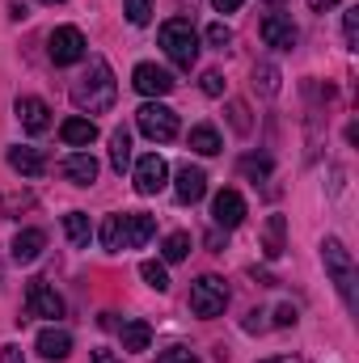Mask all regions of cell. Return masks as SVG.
<instances>
[{"mask_svg": "<svg viewBox=\"0 0 359 363\" xmlns=\"http://www.w3.org/2000/svg\"><path fill=\"white\" fill-rule=\"evenodd\" d=\"M43 245H47V233H43V228H21V233L13 237L9 254H13V262H17V267H30V262H38Z\"/></svg>", "mask_w": 359, "mask_h": 363, "instance_id": "cell-14", "label": "cell"}, {"mask_svg": "<svg viewBox=\"0 0 359 363\" xmlns=\"http://www.w3.org/2000/svg\"><path fill=\"white\" fill-rule=\"evenodd\" d=\"M275 325H283V330L296 325V308H292V304H279V308H275Z\"/></svg>", "mask_w": 359, "mask_h": 363, "instance_id": "cell-35", "label": "cell"}, {"mask_svg": "<svg viewBox=\"0 0 359 363\" xmlns=\"http://www.w3.org/2000/svg\"><path fill=\"white\" fill-rule=\"evenodd\" d=\"M343 34H347V47H355V34H359V9H347V17H343Z\"/></svg>", "mask_w": 359, "mask_h": 363, "instance_id": "cell-33", "label": "cell"}, {"mask_svg": "<svg viewBox=\"0 0 359 363\" xmlns=\"http://www.w3.org/2000/svg\"><path fill=\"white\" fill-rule=\"evenodd\" d=\"M131 85H136V93H144V97H165V93L174 89V72L170 68H157V64H136Z\"/></svg>", "mask_w": 359, "mask_h": 363, "instance_id": "cell-11", "label": "cell"}, {"mask_svg": "<svg viewBox=\"0 0 359 363\" xmlns=\"http://www.w3.org/2000/svg\"><path fill=\"white\" fill-rule=\"evenodd\" d=\"M38 355L51 359V363L68 359V355H72V334H68V330H55V325L43 330V334H38Z\"/></svg>", "mask_w": 359, "mask_h": 363, "instance_id": "cell-17", "label": "cell"}, {"mask_svg": "<svg viewBox=\"0 0 359 363\" xmlns=\"http://www.w3.org/2000/svg\"><path fill=\"white\" fill-rule=\"evenodd\" d=\"M174 194H178V203H199L207 194V174L199 165H182L174 178Z\"/></svg>", "mask_w": 359, "mask_h": 363, "instance_id": "cell-16", "label": "cell"}, {"mask_svg": "<svg viewBox=\"0 0 359 363\" xmlns=\"http://www.w3.org/2000/svg\"><path fill=\"white\" fill-rule=\"evenodd\" d=\"M85 51H89V43H85V34H81L77 26H55V30H51V38H47V55H51V64H55V68L81 64V60H85Z\"/></svg>", "mask_w": 359, "mask_h": 363, "instance_id": "cell-6", "label": "cell"}, {"mask_svg": "<svg viewBox=\"0 0 359 363\" xmlns=\"http://www.w3.org/2000/svg\"><path fill=\"white\" fill-rule=\"evenodd\" d=\"M228 110H233V127H237V131H250V118H245V106H241V101H233Z\"/></svg>", "mask_w": 359, "mask_h": 363, "instance_id": "cell-36", "label": "cell"}, {"mask_svg": "<svg viewBox=\"0 0 359 363\" xmlns=\"http://www.w3.org/2000/svg\"><path fill=\"white\" fill-rule=\"evenodd\" d=\"M153 233H157V220H153V216H144V211H127V216H110V220L101 224L97 237H101L106 254H123V250H140V245H148Z\"/></svg>", "mask_w": 359, "mask_h": 363, "instance_id": "cell-2", "label": "cell"}, {"mask_svg": "<svg viewBox=\"0 0 359 363\" xmlns=\"http://www.w3.org/2000/svg\"><path fill=\"white\" fill-rule=\"evenodd\" d=\"M207 245H211V250H224V245H228V233H224V237H220V233H211V237H207Z\"/></svg>", "mask_w": 359, "mask_h": 363, "instance_id": "cell-40", "label": "cell"}, {"mask_svg": "<svg viewBox=\"0 0 359 363\" xmlns=\"http://www.w3.org/2000/svg\"><path fill=\"white\" fill-rule=\"evenodd\" d=\"M118 338H123V351H148L153 347V325L148 321H123Z\"/></svg>", "mask_w": 359, "mask_h": 363, "instance_id": "cell-21", "label": "cell"}, {"mask_svg": "<svg viewBox=\"0 0 359 363\" xmlns=\"http://www.w3.org/2000/svg\"><path fill=\"white\" fill-rule=\"evenodd\" d=\"M118 97V85H114V72L106 60H93L89 68L72 81V106L81 114H106Z\"/></svg>", "mask_w": 359, "mask_h": 363, "instance_id": "cell-1", "label": "cell"}, {"mask_svg": "<svg viewBox=\"0 0 359 363\" xmlns=\"http://www.w3.org/2000/svg\"><path fill=\"white\" fill-rule=\"evenodd\" d=\"M43 4H64V0H43Z\"/></svg>", "mask_w": 359, "mask_h": 363, "instance_id": "cell-43", "label": "cell"}, {"mask_svg": "<svg viewBox=\"0 0 359 363\" xmlns=\"http://www.w3.org/2000/svg\"><path fill=\"white\" fill-rule=\"evenodd\" d=\"M136 123H140V131H144L153 144H170V140L178 135V114H174L170 106H161V101H144V106L136 110Z\"/></svg>", "mask_w": 359, "mask_h": 363, "instance_id": "cell-7", "label": "cell"}, {"mask_svg": "<svg viewBox=\"0 0 359 363\" xmlns=\"http://www.w3.org/2000/svg\"><path fill=\"white\" fill-rule=\"evenodd\" d=\"M140 274H144V283L153 287V291H170V271H165V262H140Z\"/></svg>", "mask_w": 359, "mask_h": 363, "instance_id": "cell-25", "label": "cell"}, {"mask_svg": "<svg viewBox=\"0 0 359 363\" xmlns=\"http://www.w3.org/2000/svg\"><path fill=\"white\" fill-rule=\"evenodd\" d=\"M165 182H170V165H165L161 152H148V157L136 161V190L140 194H161Z\"/></svg>", "mask_w": 359, "mask_h": 363, "instance_id": "cell-9", "label": "cell"}, {"mask_svg": "<svg viewBox=\"0 0 359 363\" xmlns=\"http://www.w3.org/2000/svg\"><path fill=\"white\" fill-rule=\"evenodd\" d=\"M17 118L30 135H43L51 127V106L43 97H17Z\"/></svg>", "mask_w": 359, "mask_h": 363, "instance_id": "cell-13", "label": "cell"}, {"mask_svg": "<svg viewBox=\"0 0 359 363\" xmlns=\"http://www.w3.org/2000/svg\"><path fill=\"white\" fill-rule=\"evenodd\" d=\"M263 363H300L296 355H275V359H263Z\"/></svg>", "mask_w": 359, "mask_h": 363, "instance_id": "cell-42", "label": "cell"}, {"mask_svg": "<svg viewBox=\"0 0 359 363\" xmlns=\"http://www.w3.org/2000/svg\"><path fill=\"white\" fill-rule=\"evenodd\" d=\"M207 43H211V47H220V51H224V47H228V43H233V30H228V26H224V21H216V26H207Z\"/></svg>", "mask_w": 359, "mask_h": 363, "instance_id": "cell-29", "label": "cell"}, {"mask_svg": "<svg viewBox=\"0 0 359 363\" xmlns=\"http://www.w3.org/2000/svg\"><path fill=\"white\" fill-rule=\"evenodd\" d=\"M211 220H216V228L233 233L237 224H245V199H241L237 190H220V194L211 199Z\"/></svg>", "mask_w": 359, "mask_h": 363, "instance_id": "cell-10", "label": "cell"}, {"mask_svg": "<svg viewBox=\"0 0 359 363\" xmlns=\"http://www.w3.org/2000/svg\"><path fill=\"white\" fill-rule=\"evenodd\" d=\"M241 174H245V178H267L270 174V157H245V161H241Z\"/></svg>", "mask_w": 359, "mask_h": 363, "instance_id": "cell-28", "label": "cell"}, {"mask_svg": "<svg viewBox=\"0 0 359 363\" xmlns=\"http://www.w3.org/2000/svg\"><path fill=\"white\" fill-rule=\"evenodd\" d=\"M228 304V283L220 274H199L190 283V313L194 317H220Z\"/></svg>", "mask_w": 359, "mask_h": 363, "instance_id": "cell-5", "label": "cell"}, {"mask_svg": "<svg viewBox=\"0 0 359 363\" xmlns=\"http://www.w3.org/2000/svg\"><path fill=\"white\" fill-rule=\"evenodd\" d=\"M60 174L72 182V186H93L97 174H101V165L93 161V152H72V157L60 161Z\"/></svg>", "mask_w": 359, "mask_h": 363, "instance_id": "cell-15", "label": "cell"}, {"mask_svg": "<svg viewBox=\"0 0 359 363\" xmlns=\"http://www.w3.org/2000/svg\"><path fill=\"white\" fill-rule=\"evenodd\" d=\"M270 4H279V0H270Z\"/></svg>", "mask_w": 359, "mask_h": 363, "instance_id": "cell-45", "label": "cell"}, {"mask_svg": "<svg viewBox=\"0 0 359 363\" xmlns=\"http://www.w3.org/2000/svg\"><path fill=\"white\" fill-rule=\"evenodd\" d=\"M64 233H68V241H72L77 250H85V245L93 241L89 216H85V211H68V216H64Z\"/></svg>", "mask_w": 359, "mask_h": 363, "instance_id": "cell-23", "label": "cell"}, {"mask_svg": "<svg viewBox=\"0 0 359 363\" xmlns=\"http://www.w3.org/2000/svg\"><path fill=\"white\" fill-rule=\"evenodd\" d=\"M161 47L178 68H194V60H199V34L186 17H170L161 26Z\"/></svg>", "mask_w": 359, "mask_h": 363, "instance_id": "cell-4", "label": "cell"}, {"mask_svg": "<svg viewBox=\"0 0 359 363\" xmlns=\"http://www.w3.org/2000/svg\"><path fill=\"white\" fill-rule=\"evenodd\" d=\"M93 363H123L114 351H93Z\"/></svg>", "mask_w": 359, "mask_h": 363, "instance_id": "cell-39", "label": "cell"}, {"mask_svg": "<svg viewBox=\"0 0 359 363\" xmlns=\"http://www.w3.org/2000/svg\"><path fill=\"white\" fill-rule=\"evenodd\" d=\"M263 43L275 47V51H292V47L300 43V30L292 26V17L270 13V17H263Z\"/></svg>", "mask_w": 359, "mask_h": 363, "instance_id": "cell-12", "label": "cell"}, {"mask_svg": "<svg viewBox=\"0 0 359 363\" xmlns=\"http://www.w3.org/2000/svg\"><path fill=\"white\" fill-rule=\"evenodd\" d=\"M110 165L123 174V169H131V135L118 127L114 135H110Z\"/></svg>", "mask_w": 359, "mask_h": 363, "instance_id": "cell-24", "label": "cell"}, {"mask_svg": "<svg viewBox=\"0 0 359 363\" xmlns=\"http://www.w3.org/2000/svg\"><path fill=\"white\" fill-rule=\"evenodd\" d=\"M0 363H26V355H21V347H0Z\"/></svg>", "mask_w": 359, "mask_h": 363, "instance_id": "cell-37", "label": "cell"}, {"mask_svg": "<svg viewBox=\"0 0 359 363\" xmlns=\"http://www.w3.org/2000/svg\"><path fill=\"white\" fill-rule=\"evenodd\" d=\"M241 4H245V0H211V9H216V13H237Z\"/></svg>", "mask_w": 359, "mask_h": 363, "instance_id": "cell-38", "label": "cell"}, {"mask_svg": "<svg viewBox=\"0 0 359 363\" xmlns=\"http://www.w3.org/2000/svg\"><path fill=\"white\" fill-rule=\"evenodd\" d=\"M190 148H194L199 157H216V152L224 148V140H220V131H216L211 123H199V127H190Z\"/></svg>", "mask_w": 359, "mask_h": 363, "instance_id": "cell-22", "label": "cell"}, {"mask_svg": "<svg viewBox=\"0 0 359 363\" xmlns=\"http://www.w3.org/2000/svg\"><path fill=\"white\" fill-rule=\"evenodd\" d=\"M161 254H165V262H182V258L190 254V233H170Z\"/></svg>", "mask_w": 359, "mask_h": 363, "instance_id": "cell-26", "label": "cell"}, {"mask_svg": "<svg viewBox=\"0 0 359 363\" xmlns=\"http://www.w3.org/2000/svg\"><path fill=\"white\" fill-rule=\"evenodd\" d=\"M123 13H127L131 26H148V21H153V0H127Z\"/></svg>", "mask_w": 359, "mask_h": 363, "instance_id": "cell-27", "label": "cell"}, {"mask_svg": "<svg viewBox=\"0 0 359 363\" xmlns=\"http://www.w3.org/2000/svg\"><path fill=\"white\" fill-rule=\"evenodd\" d=\"M0 283H4V267H0Z\"/></svg>", "mask_w": 359, "mask_h": 363, "instance_id": "cell-44", "label": "cell"}, {"mask_svg": "<svg viewBox=\"0 0 359 363\" xmlns=\"http://www.w3.org/2000/svg\"><path fill=\"white\" fill-rule=\"evenodd\" d=\"M60 140L68 144V148H89L93 140H97V127H93V118H64L60 123Z\"/></svg>", "mask_w": 359, "mask_h": 363, "instance_id": "cell-20", "label": "cell"}, {"mask_svg": "<svg viewBox=\"0 0 359 363\" xmlns=\"http://www.w3.org/2000/svg\"><path fill=\"white\" fill-rule=\"evenodd\" d=\"M321 262H326V274L334 279V287H338V296H343V304L355 313V262H351V254H347V245L338 241V237H326L321 241Z\"/></svg>", "mask_w": 359, "mask_h": 363, "instance_id": "cell-3", "label": "cell"}, {"mask_svg": "<svg viewBox=\"0 0 359 363\" xmlns=\"http://www.w3.org/2000/svg\"><path fill=\"white\" fill-rule=\"evenodd\" d=\"M283 250H287V220L283 216H267V224H263V258H283Z\"/></svg>", "mask_w": 359, "mask_h": 363, "instance_id": "cell-18", "label": "cell"}, {"mask_svg": "<svg viewBox=\"0 0 359 363\" xmlns=\"http://www.w3.org/2000/svg\"><path fill=\"white\" fill-rule=\"evenodd\" d=\"M334 4H338V0H309L313 13H326V9H334Z\"/></svg>", "mask_w": 359, "mask_h": 363, "instance_id": "cell-41", "label": "cell"}, {"mask_svg": "<svg viewBox=\"0 0 359 363\" xmlns=\"http://www.w3.org/2000/svg\"><path fill=\"white\" fill-rule=\"evenodd\" d=\"M203 93H207V97H220V93H224V77H220L216 68L203 72Z\"/></svg>", "mask_w": 359, "mask_h": 363, "instance_id": "cell-32", "label": "cell"}, {"mask_svg": "<svg viewBox=\"0 0 359 363\" xmlns=\"http://www.w3.org/2000/svg\"><path fill=\"white\" fill-rule=\"evenodd\" d=\"M9 165L21 174V178H43L47 174V157L38 152V148H9Z\"/></svg>", "mask_w": 359, "mask_h": 363, "instance_id": "cell-19", "label": "cell"}, {"mask_svg": "<svg viewBox=\"0 0 359 363\" xmlns=\"http://www.w3.org/2000/svg\"><path fill=\"white\" fill-rule=\"evenodd\" d=\"M26 313L30 317H64V296L47 283V279H30V287H26Z\"/></svg>", "mask_w": 359, "mask_h": 363, "instance_id": "cell-8", "label": "cell"}, {"mask_svg": "<svg viewBox=\"0 0 359 363\" xmlns=\"http://www.w3.org/2000/svg\"><path fill=\"white\" fill-rule=\"evenodd\" d=\"M263 77V93H279V72L270 68V64H263V68H254V81Z\"/></svg>", "mask_w": 359, "mask_h": 363, "instance_id": "cell-30", "label": "cell"}, {"mask_svg": "<svg viewBox=\"0 0 359 363\" xmlns=\"http://www.w3.org/2000/svg\"><path fill=\"white\" fill-rule=\"evenodd\" d=\"M157 363H199V359H194L186 347H170V351H161V355H157Z\"/></svg>", "mask_w": 359, "mask_h": 363, "instance_id": "cell-31", "label": "cell"}, {"mask_svg": "<svg viewBox=\"0 0 359 363\" xmlns=\"http://www.w3.org/2000/svg\"><path fill=\"white\" fill-rule=\"evenodd\" d=\"M30 203H34V194H4V199H0V207H4V216H9L13 207H30Z\"/></svg>", "mask_w": 359, "mask_h": 363, "instance_id": "cell-34", "label": "cell"}]
</instances>
